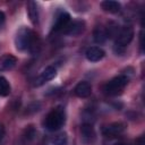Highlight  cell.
<instances>
[{
  "label": "cell",
  "mask_w": 145,
  "mask_h": 145,
  "mask_svg": "<svg viewBox=\"0 0 145 145\" xmlns=\"http://www.w3.org/2000/svg\"><path fill=\"white\" fill-rule=\"evenodd\" d=\"M129 82V78L128 76L126 75H119V76H116L114 78H112L111 80H109L104 87H103V91L106 95H118L122 92V89L127 86Z\"/></svg>",
  "instance_id": "obj_3"
},
{
  "label": "cell",
  "mask_w": 145,
  "mask_h": 145,
  "mask_svg": "<svg viewBox=\"0 0 145 145\" xmlns=\"http://www.w3.org/2000/svg\"><path fill=\"white\" fill-rule=\"evenodd\" d=\"M101 7L103 10L111 12V14H117L120 11L121 9V5L118 1H113V0H105L101 2Z\"/></svg>",
  "instance_id": "obj_13"
},
{
  "label": "cell",
  "mask_w": 145,
  "mask_h": 145,
  "mask_svg": "<svg viewBox=\"0 0 145 145\" xmlns=\"http://www.w3.org/2000/svg\"><path fill=\"white\" fill-rule=\"evenodd\" d=\"M67 143H68V138L66 133H61L57 135L52 140V145H67Z\"/></svg>",
  "instance_id": "obj_17"
},
{
  "label": "cell",
  "mask_w": 145,
  "mask_h": 145,
  "mask_svg": "<svg viewBox=\"0 0 145 145\" xmlns=\"http://www.w3.org/2000/svg\"><path fill=\"white\" fill-rule=\"evenodd\" d=\"M136 145H144V137L140 136L139 138L136 139Z\"/></svg>",
  "instance_id": "obj_18"
},
{
  "label": "cell",
  "mask_w": 145,
  "mask_h": 145,
  "mask_svg": "<svg viewBox=\"0 0 145 145\" xmlns=\"http://www.w3.org/2000/svg\"><path fill=\"white\" fill-rule=\"evenodd\" d=\"M93 36H94V41L96 43H99V44H103L106 41V39H108L106 32L103 28H101V27L95 28V31L93 33Z\"/></svg>",
  "instance_id": "obj_14"
},
{
  "label": "cell",
  "mask_w": 145,
  "mask_h": 145,
  "mask_svg": "<svg viewBox=\"0 0 145 145\" xmlns=\"http://www.w3.org/2000/svg\"><path fill=\"white\" fill-rule=\"evenodd\" d=\"M125 123L122 122H113V123H110L108 126H105L103 129H102V134L106 137H113V136H117L119 134H121L123 130H125Z\"/></svg>",
  "instance_id": "obj_7"
},
{
  "label": "cell",
  "mask_w": 145,
  "mask_h": 145,
  "mask_svg": "<svg viewBox=\"0 0 145 145\" xmlns=\"http://www.w3.org/2000/svg\"><path fill=\"white\" fill-rule=\"evenodd\" d=\"M9 94H10V84L5 77L0 76V95L8 96Z\"/></svg>",
  "instance_id": "obj_16"
},
{
  "label": "cell",
  "mask_w": 145,
  "mask_h": 145,
  "mask_svg": "<svg viewBox=\"0 0 145 145\" xmlns=\"http://www.w3.org/2000/svg\"><path fill=\"white\" fill-rule=\"evenodd\" d=\"M134 37V29L130 26L123 27L118 34L116 40V51L117 52H123L125 48L131 42Z\"/></svg>",
  "instance_id": "obj_4"
},
{
  "label": "cell",
  "mask_w": 145,
  "mask_h": 145,
  "mask_svg": "<svg viewBox=\"0 0 145 145\" xmlns=\"http://www.w3.org/2000/svg\"><path fill=\"white\" fill-rule=\"evenodd\" d=\"M65 121H66V114H65L63 109L56 108L51 112H49V114L46 116L44 126L48 130L56 131V130H59L63 126Z\"/></svg>",
  "instance_id": "obj_2"
},
{
  "label": "cell",
  "mask_w": 145,
  "mask_h": 145,
  "mask_svg": "<svg viewBox=\"0 0 145 145\" xmlns=\"http://www.w3.org/2000/svg\"><path fill=\"white\" fill-rule=\"evenodd\" d=\"M3 136H5V127L0 123V140L3 138Z\"/></svg>",
  "instance_id": "obj_19"
},
{
  "label": "cell",
  "mask_w": 145,
  "mask_h": 145,
  "mask_svg": "<svg viewBox=\"0 0 145 145\" xmlns=\"http://www.w3.org/2000/svg\"><path fill=\"white\" fill-rule=\"evenodd\" d=\"M74 93L76 96L78 97H88L92 93V87L89 85V83L87 82H79L75 88H74Z\"/></svg>",
  "instance_id": "obj_10"
},
{
  "label": "cell",
  "mask_w": 145,
  "mask_h": 145,
  "mask_svg": "<svg viewBox=\"0 0 145 145\" xmlns=\"http://www.w3.org/2000/svg\"><path fill=\"white\" fill-rule=\"evenodd\" d=\"M37 35H35V33L27 28V27H22L15 37V45L17 48V50L24 51V50H29L31 52L36 51V46H37Z\"/></svg>",
  "instance_id": "obj_1"
},
{
  "label": "cell",
  "mask_w": 145,
  "mask_h": 145,
  "mask_svg": "<svg viewBox=\"0 0 145 145\" xmlns=\"http://www.w3.org/2000/svg\"><path fill=\"white\" fill-rule=\"evenodd\" d=\"M27 14L32 22V24L37 25L39 24V9L35 1H28L27 2Z\"/></svg>",
  "instance_id": "obj_12"
},
{
  "label": "cell",
  "mask_w": 145,
  "mask_h": 145,
  "mask_svg": "<svg viewBox=\"0 0 145 145\" xmlns=\"http://www.w3.org/2000/svg\"><path fill=\"white\" fill-rule=\"evenodd\" d=\"M5 18H6L5 14H3L2 11H0V23H3V22H5Z\"/></svg>",
  "instance_id": "obj_20"
},
{
  "label": "cell",
  "mask_w": 145,
  "mask_h": 145,
  "mask_svg": "<svg viewBox=\"0 0 145 145\" xmlns=\"http://www.w3.org/2000/svg\"><path fill=\"white\" fill-rule=\"evenodd\" d=\"M84 29H85V23L83 20H72L62 29V33L66 35L76 36L83 33Z\"/></svg>",
  "instance_id": "obj_5"
},
{
  "label": "cell",
  "mask_w": 145,
  "mask_h": 145,
  "mask_svg": "<svg viewBox=\"0 0 145 145\" xmlns=\"http://www.w3.org/2000/svg\"><path fill=\"white\" fill-rule=\"evenodd\" d=\"M116 145H129V144H126V143H117Z\"/></svg>",
  "instance_id": "obj_21"
},
{
  "label": "cell",
  "mask_w": 145,
  "mask_h": 145,
  "mask_svg": "<svg viewBox=\"0 0 145 145\" xmlns=\"http://www.w3.org/2000/svg\"><path fill=\"white\" fill-rule=\"evenodd\" d=\"M16 63H17L16 57H14L12 54H3L0 58V70L2 71L10 70L16 66Z\"/></svg>",
  "instance_id": "obj_11"
},
{
  "label": "cell",
  "mask_w": 145,
  "mask_h": 145,
  "mask_svg": "<svg viewBox=\"0 0 145 145\" xmlns=\"http://www.w3.org/2000/svg\"><path fill=\"white\" fill-rule=\"evenodd\" d=\"M69 23H70V15H69L68 12H66V11L61 12V14L57 17V19H56V22H54V25H53V27H52V32L62 31Z\"/></svg>",
  "instance_id": "obj_9"
},
{
  "label": "cell",
  "mask_w": 145,
  "mask_h": 145,
  "mask_svg": "<svg viewBox=\"0 0 145 145\" xmlns=\"http://www.w3.org/2000/svg\"><path fill=\"white\" fill-rule=\"evenodd\" d=\"M104 56H105V52L99 46H91L85 52L86 59L91 62H97V61L102 60L104 58Z\"/></svg>",
  "instance_id": "obj_8"
},
{
  "label": "cell",
  "mask_w": 145,
  "mask_h": 145,
  "mask_svg": "<svg viewBox=\"0 0 145 145\" xmlns=\"http://www.w3.org/2000/svg\"><path fill=\"white\" fill-rule=\"evenodd\" d=\"M56 75H57V69L53 67V66H48L41 74H40V76L35 79V86H41V85H43L44 83H46V82H49V80H51V79H53L54 77H56Z\"/></svg>",
  "instance_id": "obj_6"
},
{
  "label": "cell",
  "mask_w": 145,
  "mask_h": 145,
  "mask_svg": "<svg viewBox=\"0 0 145 145\" xmlns=\"http://www.w3.org/2000/svg\"><path fill=\"white\" fill-rule=\"evenodd\" d=\"M80 131H82L83 137H84L85 139H88V140H91V139L95 136L94 129H93L92 125H89V123H84V125L82 126V128H80Z\"/></svg>",
  "instance_id": "obj_15"
}]
</instances>
